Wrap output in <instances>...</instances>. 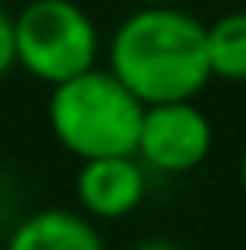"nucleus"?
Here are the masks:
<instances>
[{
  "label": "nucleus",
  "instance_id": "10",
  "mask_svg": "<svg viewBox=\"0 0 246 250\" xmlns=\"http://www.w3.org/2000/svg\"><path fill=\"white\" fill-rule=\"evenodd\" d=\"M239 185H243V192H246V149H243V160H239Z\"/></svg>",
  "mask_w": 246,
  "mask_h": 250
},
{
  "label": "nucleus",
  "instance_id": "8",
  "mask_svg": "<svg viewBox=\"0 0 246 250\" xmlns=\"http://www.w3.org/2000/svg\"><path fill=\"white\" fill-rule=\"evenodd\" d=\"M15 65H19V58H15V15H7L0 7V80Z\"/></svg>",
  "mask_w": 246,
  "mask_h": 250
},
{
  "label": "nucleus",
  "instance_id": "6",
  "mask_svg": "<svg viewBox=\"0 0 246 250\" xmlns=\"http://www.w3.org/2000/svg\"><path fill=\"white\" fill-rule=\"evenodd\" d=\"M4 250H105V239L83 210L44 207L7 232Z\"/></svg>",
  "mask_w": 246,
  "mask_h": 250
},
{
  "label": "nucleus",
  "instance_id": "11",
  "mask_svg": "<svg viewBox=\"0 0 246 250\" xmlns=\"http://www.w3.org/2000/svg\"><path fill=\"white\" fill-rule=\"evenodd\" d=\"M138 4H170V0H138Z\"/></svg>",
  "mask_w": 246,
  "mask_h": 250
},
{
  "label": "nucleus",
  "instance_id": "7",
  "mask_svg": "<svg viewBox=\"0 0 246 250\" xmlns=\"http://www.w3.org/2000/svg\"><path fill=\"white\" fill-rule=\"evenodd\" d=\"M207 55L217 80L246 83V11H228L207 25Z\"/></svg>",
  "mask_w": 246,
  "mask_h": 250
},
{
  "label": "nucleus",
  "instance_id": "1",
  "mask_svg": "<svg viewBox=\"0 0 246 250\" xmlns=\"http://www.w3.org/2000/svg\"><path fill=\"white\" fill-rule=\"evenodd\" d=\"M109 69L145 105L196 98L214 80L207 25L181 7L141 4L116 25L109 40Z\"/></svg>",
  "mask_w": 246,
  "mask_h": 250
},
{
  "label": "nucleus",
  "instance_id": "9",
  "mask_svg": "<svg viewBox=\"0 0 246 250\" xmlns=\"http://www.w3.org/2000/svg\"><path fill=\"white\" fill-rule=\"evenodd\" d=\"M134 250H181V247L170 243V239H145V243H138Z\"/></svg>",
  "mask_w": 246,
  "mask_h": 250
},
{
  "label": "nucleus",
  "instance_id": "4",
  "mask_svg": "<svg viewBox=\"0 0 246 250\" xmlns=\"http://www.w3.org/2000/svg\"><path fill=\"white\" fill-rule=\"evenodd\" d=\"M214 149V127L196 98L152 102L138 131V160L156 174H189Z\"/></svg>",
  "mask_w": 246,
  "mask_h": 250
},
{
  "label": "nucleus",
  "instance_id": "2",
  "mask_svg": "<svg viewBox=\"0 0 246 250\" xmlns=\"http://www.w3.org/2000/svg\"><path fill=\"white\" fill-rule=\"evenodd\" d=\"M141 116H145V102L109 65H91L55 83L47 98L51 134L76 160L134 152Z\"/></svg>",
  "mask_w": 246,
  "mask_h": 250
},
{
  "label": "nucleus",
  "instance_id": "3",
  "mask_svg": "<svg viewBox=\"0 0 246 250\" xmlns=\"http://www.w3.org/2000/svg\"><path fill=\"white\" fill-rule=\"evenodd\" d=\"M98 25L76 0H29L15 15V58L47 87L98 65Z\"/></svg>",
  "mask_w": 246,
  "mask_h": 250
},
{
  "label": "nucleus",
  "instance_id": "5",
  "mask_svg": "<svg viewBox=\"0 0 246 250\" xmlns=\"http://www.w3.org/2000/svg\"><path fill=\"white\" fill-rule=\"evenodd\" d=\"M149 167L138 152H116V156H91L80 160L76 170V203L87 218L120 221L134 214L145 200Z\"/></svg>",
  "mask_w": 246,
  "mask_h": 250
}]
</instances>
